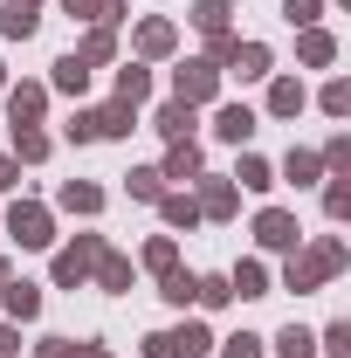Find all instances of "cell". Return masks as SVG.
Returning a JSON list of instances; mask_svg holds the SVG:
<instances>
[{
    "label": "cell",
    "instance_id": "d590c367",
    "mask_svg": "<svg viewBox=\"0 0 351 358\" xmlns=\"http://www.w3.org/2000/svg\"><path fill=\"white\" fill-rule=\"evenodd\" d=\"M131 193H138V200H159L166 186H159V173H152V166H145V173H131Z\"/></svg>",
    "mask_w": 351,
    "mask_h": 358
},
{
    "label": "cell",
    "instance_id": "4316f807",
    "mask_svg": "<svg viewBox=\"0 0 351 358\" xmlns=\"http://www.w3.org/2000/svg\"><path fill=\"white\" fill-rule=\"evenodd\" d=\"M14 152H21V159H48V138L28 131V124H14Z\"/></svg>",
    "mask_w": 351,
    "mask_h": 358
},
{
    "label": "cell",
    "instance_id": "8fae6325",
    "mask_svg": "<svg viewBox=\"0 0 351 358\" xmlns=\"http://www.w3.org/2000/svg\"><path fill=\"white\" fill-rule=\"evenodd\" d=\"M42 103H48V96H42L35 83H21L14 96H7V110H14V124H35V117H42Z\"/></svg>",
    "mask_w": 351,
    "mask_h": 358
},
{
    "label": "cell",
    "instance_id": "1f68e13d",
    "mask_svg": "<svg viewBox=\"0 0 351 358\" xmlns=\"http://www.w3.org/2000/svg\"><path fill=\"white\" fill-rule=\"evenodd\" d=\"M234 179H241V186H255V193H262V186H275V179H268V166H262V159H255V152L241 159V173H234Z\"/></svg>",
    "mask_w": 351,
    "mask_h": 358
},
{
    "label": "cell",
    "instance_id": "6da1fadb",
    "mask_svg": "<svg viewBox=\"0 0 351 358\" xmlns=\"http://www.w3.org/2000/svg\"><path fill=\"white\" fill-rule=\"evenodd\" d=\"M345 268V241H317L303 262H289V289H317L324 275H338Z\"/></svg>",
    "mask_w": 351,
    "mask_h": 358
},
{
    "label": "cell",
    "instance_id": "9c48e42d",
    "mask_svg": "<svg viewBox=\"0 0 351 358\" xmlns=\"http://www.w3.org/2000/svg\"><path fill=\"white\" fill-rule=\"evenodd\" d=\"M193 207H200V214H214V221H227V214H234V186H227V179H207V193H200Z\"/></svg>",
    "mask_w": 351,
    "mask_h": 358
},
{
    "label": "cell",
    "instance_id": "f35d334b",
    "mask_svg": "<svg viewBox=\"0 0 351 358\" xmlns=\"http://www.w3.org/2000/svg\"><path fill=\"white\" fill-rule=\"evenodd\" d=\"M42 358H76V352H69L62 338H48V345H42Z\"/></svg>",
    "mask_w": 351,
    "mask_h": 358
},
{
    "label": "cell",
    "instance_id": "30bf717a",
    "mask_svg": "<svg viewBox=\"0 0 351 358\" xmlns=\"http://www.w3.org/2000/svg\"><path fill=\"white\" fill-rule=\"evenodd\" d=\"M193 173H200V152H193V138H179L173 152H166V173L159 179H193Z\"/></svg>",
    "mask_w": 351,
    "mask_h": 358
},
{
    "label": "cell",
    "instance_id": "f546056e",
    "mask_svg": "<svg viewBox=\"0 0 351 358\" xmlns=\"http://www.w3.org/2000/svg\"><path fill=\"white\" fill-rule=\"evenodd\" d=\"M193 296H200V303H227L234 289H227V275H200V282H193Z\"/></svg>",
    "mask_w": 351,
    "mask_h": 358
},
{
    "label": "cell",
    "instance_id": "f1b7e54d",
    "mask_svg": "<svg viewBox=\"0 0 351 358\" xmlns=\"http://www.w3.org/2000/svg\"><path fill=\"white\" fill-rule=\"evenodd\" d=\"M275 345H282V358H310V352H317V338H310V331H296V324H289Z\"/></svg>",
    "mask_w": 351,
    "mask_h": 358
},
{
    "label": "cell",
    "instance_id": "d4e9b609",
    "mask_svg": "<svg viewBox=\"0 0 351 358\" xmlns=\"http://www.w3.org/2000/svg\"><path fill=\"white\" fill-rule=\"evenodd\" d=\"M193 28L220 35V28H227V7H220V0H200V7H193Z\"/></svg>",
    "mask_w": 351,
    "mask_h": 358
},
{
    "label": "cell",
    "instance_id": "ffe728a7",
    "mask_svg": "<svg viewBox=\"0 0 351 358\" xmlns=\"http://www.w3.org/2000/svg\"><path fill=\"white\" fill-rule=\"evenodd\" d=\"M331 55H338V48H331V35H324V28H303V62H310V69H324Z\"/></svg>",
    "mask_w": 351,
    "mask_h": 358
},
{
    "label": "cell",
    "instance_id": "836d02e7",
    "mask_svg": "<svg viewBox=\"0 0 351 358\" xmlns=\"http://www.w3.org/2000/svg\"><path fill=\"white\" fill-rule=\"evenodd\" d=\"M324 352H331V358H351V324H331V331H324Z\"/></svg>",
    "mask_w": 351,
    "mask_h": 358
},
{
    "label": "cell",
    "instance_id": "7c38bea8",
    "mask_svg": "<svg viewBox=\"0 0 351 358\" xmlns=\"http://www.w3.org/2000/svg\"><path fill=\"white\" fill-rule=\"evenodd\" d=\"M89 124H96V138H124V131H131V103H110V110H89Z\"/></svg>",
    "mask_w": 351,
    "mask_h": 358
},
{
    "label": "cell",
    "instance_id": "d6986e66",
    "mask_svg": "<svg viewBox=\"0 0 351 358\" xmlns=\"http://www.w3.org/2000/svg\"><path fill=\"white\" fill-rule=\"evenodd\" d=\"M159 207H166V221H173V227H193V221H200V207H193L186 193H159Z\"/></svg>",
    "mask_w": 351,
    "mask_h": 358
},
{
    "label": "cell",
    "instance_id": "7a4b0ae2",
    "mask_svg": "<svg viewBox=\"0 0 351 358\" xmlns=\"http://www.w3.org/2000/svg\"><path fill=\"white\" fill-rule=\"evenodd\" d=\"M214 352V338L200 331V324H186V331H159V338H145V358H207Z\"/></svg>",
    "mask_w": 351,
    "mask_h": 358
},
{
    "label": "cell",
    "instance_id": "7bdbcfd3",
    "mask_svg": "<svg viewBox=\"0 0 351 358\" xmlns=\"http://www.w3.org/2000/svg\"><path fill=\"white\" fill-rule=\"evenodd\" d=\"M0 282H7V262H0Z\"/></svg>",
    "mask_w": 351,
    "mask_h": 358
},
{
    "label": "cell",
    "instance_id": "2e32d148",
    "mask_svg": "<svg viewBox=\"0 0 351 358\" xmlns=\"http://www.w3.org/2000/svg\"><path fill=\"white\" fill-rule=\"evenodd\" d=\"M159 131H166V138L179 145V138L193 131V103H166V110H159Z\"/></svg>",
    "mask_w": 351,
    "mask_h": 358
},
{
    "label": "cell",
    "instance_id": "ab89813d",
    "mask_svg": "<svg viewBox=\"0 0 351 358\" xmlns=\"http://www.w3.org/2000/svg\"><path fill=\"white\" fill-rule=\"evenodd\" d=\"M21 345H14V331H0V358H14Z\"/></svg>",
    "mask_w": 351,
    "mask_h": 358
},
{
    "label": "cell",
    "instance_id": "cb8c5ba5",
    "mask_svg": "<svg viewBox=\"0 0 351 358\" xmlns=\"http://www.w3.org/2000/svg\"><path fill=\"white\" fill-rule=\"evenodd\" d=\"M138 48H145V55H166V48H173V28H166V21H145V28H138Z\"/></svg>",
    "mask_w": 351,
    "mask_h": 358
},
{
    "label": "cell",
    "instance_id": "5bb4252c",
    "mask_svg": "<svg viewBox=\"0 0 351 358\" xmlns=\"http://www.w3.org/2000/svg\"><path fill=\"white\" fill-rule=\"evenodd\" d=\"M62 207H69V214H96V207H103V193L83 186V179H69V186H62Z\"/></svg>",
    "mask_w": 351,
    "mask_h": 358
},
{
    "label": "cell",
    "instance_id": "44dd1931",
    "mask_svg": "<svg viewBox=\"0 0 351 358\" xmlns=\"http://www.w3.org/2000/svg\"><path fill=\"white\" fill-rule=\"evenodd\" d=\"M145 90H152V76H145V69H117V103H138V96H145Z\"/></svg>",
    "mask_w": 351,
    "mask_h": 358
},
{
    "label": "cell",
    "instance_id": "ac0fdd59",
    "mask_svg": "<svg viewBox=\"0 0 351 358\" xmlns=\"http://www.w3.org/2000/svg\"><path fill=\"white\" fill-rule=\"evenodd\" d=\"M268 110H275V117H296V110H303V83H275L268 90Z\"/></svg>",
    "mask_w": 351,
    "mask_h": 358
},
{
    "label": "cell",
    "instance_id": "603a6c76",
    "mask_svg": "<svg viewBox=\"0 0 351 358\" xmlns=\"http://www.w3.org/2000/svg\"><path fill=\"white\" fill-rule=\"evenodd\" d=\"M227 289H241V296H268V289H262V262H241L234 275H227Z\"/></svg>",
    "mask_w": 351,
    "mask_h": 358
},
{
    "label": "cell",
    "instance_id": "e0dca14e",
    "mask_svg": "<svg viewBox=\"0 0 351 358\" xmlns=\"http://www.w3.org/2000/svg\"><path fill=\"white\" fill-rule=\"evenodd\" d=\"M7 310H14V317H35V310H42V289H35V282H7Z\"/></svg>",
    "mask_w": 351,
    "mask_h": 358
},
{
    "label": "cell",
    "instance_id": "7402d4cb",
    "mask_svg": "<svg viewBox=\"0 0 351 358\" xmlns=\"http://www.w3.org/2000/svg\"><path fill=\"white\" fill-rule=\"evenodd\" d=\"M69 14H89V21H117L124 14V0H62Z\"/></svg>",
    "mask_w": 351,
    "mask_h": 358
},
{
    "label": "cell",
    "instance_id": "8d00e7d4",
    "mask_svg": "<svg viewBox=\"0 0 351 358\" xmlns=\"http://www.w3.org/2000/svg\"><path fill=\"white\" fill-rule=\"evenodd\" d=\"M145 262H152L159 275H166V268H173V241H152V248H145Z\"/></svg>",
    "mask_w": 351,
    "mask_h": 358
},
{
    "label": "cell",
    "instance_id": "60d3db41",
    "mask_svg": "<svg viewBox=\"0 0 351 358\" xmlns=\"http://www.w3.org/2000/svg\"><path fill=\"white\" fill-rule=\"evenodd\" d=\"M76 358H110V352H103V345H83V352H76Z\"/></svg>",
    "mask_w": 351,
    "mask_h": 358
},
{
    "label": "cell",
    "instance_id": "484cf974",
    "mask_svg": "<svg viewBox=\"0 0 351 358\" xmlns=\"http://www.w3.org/2000/svg\"><path fill=\"white\" fill-rule=\"evenodd\" d=\"M96 275H103V289H124V282H131V262H117V255H96Z\"/></svg>",
    "mask_w": 351,
    "mask_h": 358
},
{
    "label": "cell",
    "instance_id": "b9f144b4",
    "mask_svg": "<svg viewBox=\"0 0 351 358\" xmlns=\"http://www.w3.org/2000/svg\"><path fill=\"white\" fill-rule=\"evenodd\" d=\"M0 186H14V166H7V159H0Z\"/></svg>",
    "mask_w": 351,
    "mask_h": 358
},
{
    "label": "cell",
    "instance_id": "52a82bcc",
    "mask_svg": "<svg viewBox=\"0 0 351 358\" xmlns=\"http://www.w3.org/2000/svg\"><path fill=\"white\" fill-rule=\"evenodd\" d=\"M220 138H227V145H248V138H255V110H248V103H227V110H220V124H214Z\"/></svg>",
    "mask_w": 351,
    "mask_h": 358
},
{
    "label": "cell",
    "instance_id": "e575fe53",
    "mask_svg": "<svg viewBox=\"0 0 351 358\" xmlns=\"http://www.w3.org/2000/svg\"><path fill=\"white\" fill-rule=\"evenodd\" d=\"M282 14H289V21H296V28H317V14H324V7H317V0H289V7H282Z\"/></svg>",
    "mask_w": 351,
    "mask_h": 358
},
{
    "label": "cell",
    "instance_id": "3957f363",
    "mask_svg": "<svg viewBox=\"0 0 351 358\" xmlns=\"http://www.w3.org/2000/svg\"><path fill=\"white\" fill-rule=\"evenodd\" d=\"M7 234L21 241V248H48L55 234H48V207H14L7 214Z\"/></svg>",
    "mask_w": 351,
    "mask_h": 358
},
{
    "label": "cell",
    "instance_id": "4dcf8cb0",
    "mask_svg": "<svg viewBox=\"0 0 351 358\" xmlns=\"http://www.w3.org/2000/svg\"><path fill=\"white\" fill-rule=\"evenodd\" d=\"M76 62H110V28H96V35L76 48Z\"/></svg>",
    "mask_w": 351,
    "mask_h": 358
},
{
    "label": "cell",
    "instance_id": "ba28073f",
    "mask_svg": "<svg viewBox=\"0 0 351 358\" xmlns=\"http://www.w3.org/2000/svg\"><path fill=\"white\" fill-rule=\"evenodd\" d=\"M0 28H7L14 42H28V35L42 28V14H35V0H7V14H0Z\"/></svg>",
    "mask_w": 351,
    "mask_h": 358
},
{
    "label": "cell",
    "instance_id": "9a60e30c",
    "mask_svg": "<svg viewBox=\"0 0 351 358\" xmlns=\"http://www.w3.org/2000/svg\"><path fill=\"white\" fill-rule=\"evenodd\" d=\"M83 83H89V62H76V55H62V62H55V90L83 96Z\"/></svg>",
    "mask_w": 351,
    "mask_h": 358
},
{
    "label": "cell",
    "instance_id": "277c9868",
    "mask_svg": "<svg viewBox=\"0 0 351 358\" xmlns=\"http://www.w3.org/2000/svg\"><path fill=\"white\" fill-rule=\"evenodd\" d=\"M96 255H103V241H96V234H83L76 248H62V255H55V282H83L89 268H96Z\"/></svg>",
    "mask_w": 351,
    "mask_h": 358
},
{
    "label": "cell",
    "instance_id": "5b68a950",
    "mask_svg": "<svg viewBox=\"0 0 351 358\" xmlns=\"http://www.w3.org/2000/svg\"><path fill=\"white\" fill-rule=\"evenodd\" d=\"M214 62H186V69H179L173 76V90H179V103H207V96H214Z\"/></svg>",
    "mask_w": 351,
    "mask_h": 358
},
{
    "label": "cell",
    "instance_id": "74e56055",
    "mask_svg": "<svg viewBox=\"0 0 351 358\" xmlns=\"http://www.w3.org/2000/svg\"><path fill=\"white\" fill-rule=\"evenodd\" d=\"M227 358H262V338H234V345H227Z\"/></svg>",
    "mask_w": 351,
    "mask_h": 358
},
{
    "label": "cell",
    "instance_id": "83f0119b",
    "mask_svg": "<svg viewBox=\"0 0 351 358\" xmlns=\"http://www.w3.org/2000/svg\"><path fill=\"white\" fill-rule=\"evenodd\" d=\"M317 166H324L317 152H289V159H282V173L296 179V186H303V179H317Z\"/></svg>",
    "mask_w": 351,
    "mask_h": 358
},
{
    "label": "cell",
    "instance_id": "d6a6232c",
    "mask_svg": "<svg viewBox=\"0 0 351 358\" xmlns=\"http://www.w3.org/2000/svg\"><path fill=\"white\" fill-rule=\"evenodd\" d=\"M324 110L345 117V110H351V83H324Z\"/></svg>",
    "mask_w": 351,
    "mask_h": 358
},
{
    "label": "cell",
    "instance_id": "4fadbf2b",
    "mask_svg": "<svg viewBox=\"0 0 351 358\" xmlns=\"http://www.w3.org/2000/svg\"><path fill=\"white\" fill-rule=\"evenodd\" d=\"M241 76H268V48L262 42H234V55H227Z\"/></svg>",
    "mask_w": 351,
    "mask_h": 358
},
{
    "label": "cell",
    "instance_id": "8992f818",
    "mask_svg": "<svg viewBox=\"0 0 351 358\" xmlns=\"http://www.w3.org/2000/svg\"><path fill=\"white\" fill-rule=\"evenodd\" d=\"M255 241H262V248H296V241H303V234H296V214L268 207L262 221H255Z\"/></svg>",
    "mask_w": 351,
    "mask_h": 358
},
{
    "label": "cell",
    "instance_id": "ee69618b",
    "mask_svg": "<svg viewBox=\"0 0 351 358\" xmlns=\"http://www.w3.org/2000/svg\"><path fill=\"white\" fill-rule=\"evenodd\" d=\"M220 7H227V0H220Z\"/></svg>",
    "mask_w": 351,
    "mask_h": 358
}]
</instances>
